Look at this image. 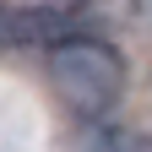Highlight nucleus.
Listing matches in <instances>:
<instances>
[{
    "label": "nucleus",
    "mask_w": 152,
    "mask_h": 152,
    "mask_svg": "<svg viewBox=\"0 0 152 152\" xmlns=\"http://www.w3.org/2000/svg\"><path fill=\"white\" fill-rule=\"evenodd\" d=\"M49 82L65 98V109L92 125V120H103V114L120 103V92H125V60H120L114 44L76 33L60 49H49Z\"/></svg>",
    "instance_id": "f257e3e1"
},
{
    "label": "nucleus",
    "mask_w": 152,
    "mask_h": 152,
    "mask_svg": "<svg viewBox=\"0 0 152 152\" xmlns=\"http://www.w3.org/2000/svg\"><path fill=\"white\" fill-rule=\"evenodd\" d=\"M82 33V16L65 0H11L0 6V49H60Z\"/></svg>",
    "instance_id": "f03ea898"
},
{
    "label": "nucleus",
    "mask_w": 152,
    "mask_h": 152,
    "mask_svg": "<svg viewBox=\"0 0 152 152\" xmlns=\"http://www.w3.org/2000/svg\"><path fill=\"white\" fill-rule=\"evenodd\" d=\"M87 152H152V136H141V130H120V125H103V120H92V130H87Z\"/></svg>",
    "instance_id": "7ed1b4c3"
}]
</instances>
